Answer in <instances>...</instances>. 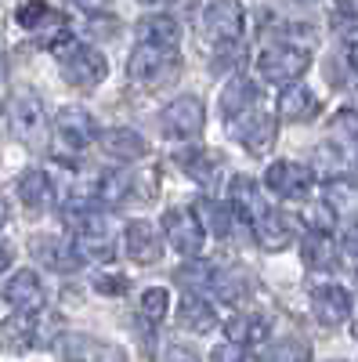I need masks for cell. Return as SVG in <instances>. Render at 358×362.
<instances>
[{"label":"cell","instance_id":"obj_23","mask_svg":"<svg viewBox=\"0 0 358 362\" xmlns=\"http://www.w3.org/2000/svg\"><path fill=\"white\" fill-rule=\"evenodd\" d=\"M102 148L119 163H134V160L145 156V138L131 127H112V131L102 134Z\"/></svg>","mask_w":358,"mask_h":362},{"label":"cell","instance_id":"obj_16","mask_svg":"<svg viewBox=\"0 0 358 362\" xmlns=\"http://www.w3.org/2000/svg\"><path fill=\"white\" fill-rule=\"evenodd\" d=\"M54 134H58V141H62V148L80 153V148H87L95 141V119L83 109H62L58 119H54Z\"/></svg>","mask_w":358,"mask_h":362},{"label":"cell","instance_id":"obj_8","mask_svg":"<svg viewBox=\"0 0 358 362\" xmlns=\"http://www.w3.org/2000/svg\"><path fill=\"white\" fill-rule=\"evenodd\" d=\"M264 185L268 192H275L282 199H308L315 189V174L304 163H293V160H275L264 174Z\"/></svg>","mask_w":358,"mask_h":362},{"label":"cell","instance_id":"obj_44","mask_svg":"<svg viewBox=\"0 0 358 362\" xmlns=\"http://www.w3.org/2000/svg\"><path fill=\"white\" fill-rule=\"evenodd\" d=\"M76 4H80L83 11H102V8L109 4V0H76Z\"/></svg>","mask_w":358,"mask_h":362},{"label":"cell","instance_id":"obj_17","mask_svg":"<svg viewBox=\"0 0 358 362\" xmlns=\"http://www.w3.org/2000/svg\"><path fill=\"white\" fill-rule=\"evenodd\" d=\"M29 250H33V257L40 261V264H47L51 272H76L80 268V254L69 247V243H62L58 235H33L29 239Z\"/></svg>","mask_w":358,"mask_h":362},{"label":"cell","instance_id":"obj_30","mask_svg":"<svg viewBox=\"0 0 358 362\" xmlns=\"http://www.w3.org/2000/svg\"><path fill=\"white\" fill-rule=\"evenodd\" d=\"M181 163H185V170L199 181V185L214 189V181L221 174V156L217 153H210V148H196V153H185L181 156Z\"/></svg>","mask_w":358,"mask_h":362},{"label":"cell","instance_id":"obj_42","mask_svg":"<svg viewBox=\"0 0 358 362\" xmlns=\"http://www.w3.org/2000/svg\"><path fill=\"white\" fill-rule=\"evenodd\" d=\"M344 250H347V257L358 264V225H351V228L344 232Z\"/></svg>","mask_w":358,"mask_h":362},{"label":"cell","instance_id":"obj_37","mask_svg":"<svg viewBox=\"0 0 358 362\" xmlns=\"http://www.w3.org/2000/svg\"><path fill=\"white\" fill-rule=\"evenodd\" d=\"M333 29H337V37H340L344 47L358 51V11H340L337 22H333Z\"/></svg>","mask_w":358,"mask_h":362},{"label":"cell","instance_id":"obj_15","mask_svg":"<svg viewBox=\"0 0 358 362\" xmlns=\"http://www.w3.org/2000/svg\"><path fill=\"white\" fill-rule=\"evenodd\" d=\"M163 232L148 221H131L127 225V235H124V247H127V257L138 261V264H156L163 257Z\"/></svg>","mask_w":358,"mask_h":362},{"label":"cell","instance_id":"obj_11","mask_svg":"<svg viewBox=\"0 0 358 362\" xmlns=\"http://www.w3.org/2000/svg\"><path fill=\"white\" fill-rule=\"evenodd\" d=\"M8 116H11V127L22 141L29 145H40L47 138V116H44V105L37 95H29V90H18L8 105Z\"/></svg>","mask_w":358,"mask_h":362},{"label":"cell","instance_id":"obj_9","mask_svg":"<svg viewBox=\"0 0 358 362\" xmlns=\"http://www.w3.org/2000/svg\"><path fill=\"white\" fill-rule=\"evenodd\" d=\"M102 199L109 203H153L156 199V177L153 174H138V170H119L102 177Z\"/></svg>","mask_w":358,"mask_h":362},{"label":"cell","instance_id":"obj_38","mask_svg":"<svg viewBox=\"0 0 358 362\" xmlns=\"http://www.w3.org/2000/svg\"><path fill=\"white\" fill-rule=\"evenodd\" d=\"M210 362H257V355H253L250 348H243V344L225 341V344H217V348L210 351Z\"/></svg>","mask_w":358,"mask_h":362},{"label":"cell","instance_id":"obj_18","mask_svg":"<svg viewBox=\"0 0 358 362\" xmlns=\"http://www.w3.org/2000/svg\"><path fill=\"white\" fill-rule=\"evenodd\" d=\"M293 218L279 214V210H264V214L253 221V235L264 250H286L293 243Z\"/></svg>","mask_w":358,"mask_h":362},{"label":"cell","instance_id":"obj_3","mask_svg":"<svg viewBox=\"0 0 358 362\" xmlns=\"http://www.w3.org/2000/svg\"><path fill=\"white\" fill-rule=\"evenodd\" d=\"M311 66V54L304 47H297V44H272V47H264V54L257 58V69L268 83H282L290 87L293 80H301Z\"/></svg>","mask_w":358,"mask_h":362},{"label":"cell","instance_id":"obj_25","mask_svg":"<svg viewBox=\"0 0 358 362\" xmlns=\"http://www.w3.org/2000/svg\"><path fill=\"white\" fill-rule=\"evenodd\" d=\"M18 196H22V203H25L29 210H47V206H51V196H54L51 177H47L40 167H29V170L18 177Z\"/></svg>","mask_w":358,"mask_h":362},{"label":"cell","instance_id":"obj_45","mask_svg":"<svg viewBox=\"0 0 358 362\" xmlns=\"http://www.w3.org/2000/svg\"><path fill=\"white\" fill-rule=\"evenodd\" d=\"M4 221H8V203L0 199V228H4Z\"/></svg>","mask_w":358,"mask_h":362},{"label":"cell","instance_id":"obj_29","mask_svg":"<svg viewBox=\"0 0 358 362\" xmlns=\"http://www.w3.org/2000/svg\"><path fill=\"white\" fill-rule=\"evenodd\" d=\"M217 297L225 300V305H239V300H246L250 293V276L243 268H225V272H214V283Z\"/></svg>","mask_w":358,"mask_h":362},{"label":"cell","instance_id":"obj_19","mask_svg":"<svg viewBox=\"0 0 358 362\" xmlns=\"http://www.w3.org/2000/svg\"><path fill=\"white\" fill-rule=\"evenodd\" d=\"M177 326L189 329V334H210L217 326V312L203 293H185L181 305H177Z\"/></svg>","mask_w":358,"mask_h":362},{"label":"cell","instance_id":"obj_48","mask_svg":"<svg viewBox=\"0 0 358 362\" xmlns=\"http://www.w3.org/2000/svg\"><path fill=\"white\" fill-rule=\"evenodd\" d=\"M0 80H4V62H0Z\"/></svg>","mask_w":358,"mask_h":362},{"label":"cell","instance_id":"obj_1","mask_svg":"<svg viewBox=\"0 0 358 362\" xmlns=\"http://www.w3.org/2000/svg\"><path fill=\"white\" fill-rule=\"evenodd\" d=\"M58 66H62V80L80 87V90H91L105 80L109 66H105V54L95 51V47H87V44H66V47H58Z\"/></svg>","mask_w":358,"mask_h":362},{"label":"cell","instance_id":"obj_49","mask_svg":"<svg viewBox=\"0 0 358 362\" xmlns=\"http://www.w3.org/2000/svg\"><path fill=\"white\" fill-rule=\"evenodd\" d=\"M351 329H354V337H358V322H354V326H351Z\"/></svg>","mask_w":358,"mask_h":362},{"label":"cell","instance_id":"obj_14","mask_svg":"<svg viewBox=\"0 0 358 362\" xmlns=\"http://www.w3.org/2000/svg\"><path fill=\"white\" fill-rule=\"evenodd\" d=\"M311 312L322 326H340L351 319V293L337 283H322L311 290Z\"/></svg>","mask_w":358,"mask_h":362},{"label":"cell","instance_id":"obj_7","mask_svg":"<svg viewBox=\"0 0 358 362\" xmlns=\"http://www.w3.org/2000/svg\"><path fill=\"white\" fill-rule=\"evenodd\" d=\"M160 124H163V134H167V138L192 141V138H199V134H203V127H206V109H203V102H199V98L181 95V98H174V102L163 109Z\"/></svg>","mask_w":358,"mask_h":362},{"label":"cell","instance_id":"obj_20","mask_svg":"<svg viewBox=\"0 0 358 362\" xmlns=\"http://www.w3.org/2000/svg\"><path fill=\"white\" fill-rule=\"evenodd\" d=\"M268 319L257 315V312H235L228 322H225V334L232 344H243V348H253V344H264L268 341Z\"/></svg>","mask_w":358,"mask_h":362},{"label":"cell","instance_id":"obj_4","mask_svg":"<svg viewBox=\"0 0 358 362\" xmlns=\"http://www.w3.org/2000/svg\"><path fill=\"white\" fill-rule=\"evenodd\" d=\"M177 69H181V58L177 51H167V47H153V44H141L134 54H131V80L141 83V87H163Z\"/></svg>","mask_w":358,"mask_h":362},{"label":"cell","instance_id":"obj_6","mask_svg":"<svg viewBox=\"0 0 358 362\" xmlns=\"http://www.w3.org/2000/svg\"><path fill=\"white\" fill-rule=\"evenodd\" d=\"M246 25V11L239 0H210V8L203 11V37L210 44H235L243 37Z\"/></svg>","mask_w":358,"mask_h":362},{"label":"cell","instance_id":"obj_35","mask_svg":"<svg viewBox=\"0 0 358 362\" xmlns=\"http://www.w3.org/2000/svg\"><path fill=\"white\" fill-rule=\"evenodd\" d=\"M177 283L189 286V293H199V290H206V286L214 283V268H206V264L192 261V264H185L181 272H177Z\"/></svg>","mask_w":358,"mask_h":362},{"label":"cell","instance_id":"obj_5","mask_svg":"<svg viewBox=\"0 0 358 362\" xmlns=\"http://www.w3.org/2000/svg\"><path fill=\"white\" fill-rule=\"evenodd\" d=\"M163 239H170V247L177 254H185L189 261H196L206 247V232H203V221L192 214L189 206H174L163 214Z\"/></svg>","mask_w":358,"mask_h":362},{"label":"cell","instance_id":"obj_46","mask_svg":"<svg viewBox=\"0 0 358 362\" xmlns=\"http://www.w3.org/2000/svg\"><path fill=\"white\" fill-rule=\"evenodd\" d=\"M340 8L344 11H358V0H340Z\"/></svg>","mask_w":358,"mask_h":362},{"label":"cell","instance_id":"obj_2","mask_svg":"<svg viewBox=\"0 0 358 362\" xmlns=\"http://www.w3.org/2000/svg\"><path fill=\"white\" fill-rule=\"evenodd\" d=\"M80 261H112L116 254V225L102 210H83L76 221V247Z\"/></svg>","mask_w":358,"mask_h":362},{"label":"cell","instance_id":"obj_50","mask_svg":"<svg viewBox=\"0 0 358 362\" xmlns=\"http://www.w3.org/2000/svg\"><path fill=\"white\" fill-rule=\"evenodd\" d=\"M0 116H4V102H0Z\"/></svg>","mask_w":358,"mask_h":362},{"label":"cell","instance_id":"obj_12","mask_svg":"<svg viewBox=\"0 0 358 362\" xmlns=\"http://www.w3.org/2000/svg\"><path fill=\"white\" fill-rule=\"evenodd\" d=\"M235 134L253 156H264L275 141V116L264 109H246L235 116Z\"/></svg>","mask_w":358,"mask_h":362},{"label":"cell","instance_id":"obj_13","mask_svg":"<svg viewBox=\"0 0 358 362\" xmlns=\"http://www.w3.org/2000/svg\"><path fill=\"white\" fill-rule=\"evenodd\" d=\"M4 297H8V305L15 312H22V315H37L44 308V300H47L44 283L33 276V268L15 272V276L8 279V286H4Z\"/></svg>","mask_w":358,"mask_h":362},{"label":"cell","instance_id":"obj_28","mask_svg":"<svg viewBox=\"0 0 358 362\" xmlns=\"http://www.w3.org/2000/svg\"><path fill=\"white\" fill-rule=\"evenodd\" d=\"M228 192H232V210L239 218H250V221H257L261 214H264V203H261V192H257V185L250 177H235L232 185H228Z\"/></svg>","mask_w":358,"mask_h":362},{"label":"cell","instance_id":"obj_21","mask_svg":"<svg viewBox=\"0 0 358 362\" xmlns=\"http://www.w3.org/2000/svg\"><path fill=\"white\" fill-rule=\"evenodd\" d=\"M279 112H282V119H290V124H308V119L318 116V98L304 83H290L279 95Z\"/></svg>","mask_w":358,"mask_h":362},{"label":"cell","instance_id":"obj_22","mask_svg":"<svg viewBox=\"0 0 358 362\" xmlns=\"http://www.w3.org/2000/svg\"><path fill=\"white\" fill-rule=\"evenodd\" d=\"M138 40L141 44H153V47L174 51L177 44H181V25H177L170 15H145L138 22Z\"/></svg>","mask_w":358,"mask_h":362},{"label":"cell","instance_id":"obj_10","mask_svg":"<svg viewBox=\"0 0 358 362\" xmlns=\"http://www.w3.org/2000/svg\"><path fill=\"white\" fill-rule=\"evenodd\" d=\"M58 355L66 362H127V351L119 344H109L91 334H62L58 337Z\"/></svg>","mask_w":358,"mask_h":362},{"label":"cell","instance_id":"obj_34","mask_svg":"<svg viewBox=\"0 0 358 362\" xmlns=\"http://www.w3.org/2000/svg\"><path fill=\"white\" fill-rule=\"evenodd\" d=\"M330 131H333V141L337 145H358V112L354 109H340L333 116Z\"/></svg>","mask_w":358,"mask_h":362},{"label":"cell","instance_id":"obj_36","mask_svg":"<svg viewBox=\"0 0 358 362\" xmlns=\"http://www.w3.org/2000/svg\"><path fill=\"white\" fill-rule=\"evenodd\" d=\"M54 15H58V11H54V8H47L44 0H29V4H22V8H18V22H22L25 29H33V33H37L40 25H47Z\"/></svg>","mask_w":358,"mask_h":362},{"label":"cell","instance_id":"obj_43","mask_svg":"<svg viewBox=\"0 0 358 362\" xmlns=\"http://www.w3.org/2000/svg\"><path fill=\"white\" fill-rule=\"evenodd\" d=\"M11 261H15V247L8 243V239H0V276L11 268Z\"/></svg>","mask_w":358,"mask_h":362},{"label":"cell","instance_id":"obj_24","mask_svg":"<svg viewBox=\"0 0 358 362\" xmlns=\"http://www.w3.org/2000/svg\"><path fill=\"white\" fill-rule=\"evenodd\" d=\"M33 341H37V322H33V315L15 312L4 326H0V348L11 351V355L29 351V348H33Z\"/></svg>","mask_w":358,"mask_h":362},{"label":"cell","instance_id":"obj_47","mask_svg":"<svg viewBox=\"0 0 358 362\" xmlns=\"http://www.w3.org/2000/svg\"><path fill=\"white\" fill-rule=\"evenodd\" d=\"M141 4H170V0H141Z\"/></svg>","mask_w":358,"mask_h":362},{"label":"cell","instance_id":"obj_33","mask_svg":"<svg viewBox=\"0 0 358 362\" xmlns=\"http://www.w3.org/2000/svg\"><path fill=\"white\" fill-rule=\"evenodd\" d=\"M167 312H170V293H167L163 286H148V290L141 293V315H145L148 322H163Z\"/></svg>","mask_w":358,"mask_h":362},{"label":"cell","instance_id":"obj_26","mask_svg":"<svg viewBox=\"0 0 358 362\" xmlns=\"http://www.w3.org/2000/svg\"><path fill=\"white\" fill-rule=\"evenodd\" d=\"M301 257L308 268H333L337 264V247H333V235L330 232H308L304 235V243H301Z\"/></svg>","mask_w":358,"mask_h":362},{"label":"cell","instance_id":"obj_41","mask_svg":"<svg viewBox=\"0 0 358 362\" xmlns=\"http://www.w3.org/2000/svg\"><path fill=\"white\" fill-rule=\"evenodd\" d=\"M163 362H199L189 348H177V344H170L167 351H163Z\"/></svg>","mask_w":358,"mask_h":362},{"label":"cell","instance_id":"obj_27","mask_svg":"<svg viewBox=\"0 0 358 362\" xmlns=\"http://www.w3.org/2000/svg\"><path fill=\"white\" fill-rule=\"evenodd\" d=\"M253 102H257V83H253V80H246V76L228 80V87L221 90V109H225V116H228V119H235L239 112L253 109Z\"/></svg>","mask_w":358,"mask_h":362},{"label":"cell","instance_id":"obj_32","mask_svg":"<svg viewBox=\"0 0 358 362\" xmlns=\"http://www.w3.org/2000/svg\"><path fill=\"white\" fill-rule=\"evenodd\" d=\"M264 362H311V344L301 341V337H286V341H275L268 348Z\"/></svg>","mask_w":358,"mask_h":362},{"label":"cell","instance_id":"obj_31","mask_svg":"<svg viewBox=\"0 0 358 362\" xmlns=\"http://www.w3.org/2000/svg\"><path fill=\"white\" fill-rule=\"evenodd\" d=\"M326 206L333 210V214H358V185H351L347 177H333L330 185H326Z\"/></svg>","mask_w":358,"mask_h":362},{"label":"cell","instance_id":"obj_40","mask_svg":"<svg viewBox=\"0 0 358 362\" xmlns=\"http://www.w3.org/2000/svg\"><path fill=\"white\" fill-rule=\"evenodd\" d=\"M95 290L98 293H109V297H119V293H127V279L124 276H98L95 279Z\"/></svg>","mask_w":358,"mask_h":362},{"label":"cell","instance_id":"obj_39","mask_svg":"<svg viewBox=\"0 0 358 362\" xmlns=\"http://www.w3.org/2000/svg\"><path fill=\"white\" fill-rule=\"evenodd\" d=\"M199 210H203V218L210 221V232L228 235V228H232V214H228V210H221V206H217V203H210V199H203V203H199Z\"/></svg>","mask_w":358,"mask_h":362}]
</instances>
